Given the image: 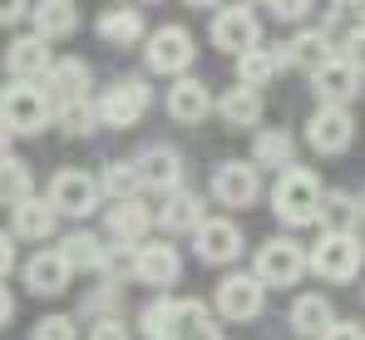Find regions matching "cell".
<instances>
[{
  "label": "cell",
  "mask_w": 365,
  "mask_h": 340,
  "mask_svg": "<svg viewBox=\"0 0 365 340\" xmlns=\"http://www.w3.org/2000/svg\"><path fill=\"white\" fill-rule=\"evenodd\" d=\"M10 138H15V133H10V128H5V123H0V158H5V153H10Z\"/></svg>",
  "instance_id": "cell-45"
},
{
  "label": "cell",
  "mask_w": 365,
  "mask_h": 340,
  "mask_svg": "<svg viewBox=\"0 0 365 340\" xmlns=\"http://www.w3.org/2000/svg\"><path fill=\"white\" fill-rule=\"evenodd\" d=\"M331 321H336V306H331V296H321V291H302V296L292 301V316H287V326L302 340H321V331H326Z\"/></svg>",
  "instance_id": "cell-25"
},
{
  "label": "cell",
  "mask_w": 365,
  "mask_h": 340,
  "mask_svg": "<svg viewBox=\"0 0 365 340\" xmlns=\"http://www.w3.org/2000/svg\"><path fill=\"white\" fill-rule=\"evenodd\" d=\"M50 123H60V133H69V138H94V128H99V109H94L89 94H79V99L55 104V109H50Z\"/></svg>",
  "instance_id": "cell-31"
},
{
  "label": "cell",
  "mask_w": 365,
  "mask_h": 340,
  "mask_svg": "<svg viewBox=\"0 0 365 340\" xmlns=\"http://www.w3.org/2000/svg\"><path fill=\"white\" fill-rule=\"evenodd\" d=\"M262 306H267V286L257 282L252 272H227V277L217 282V316H222V321H232V326L257 321Z\"/></svg>",
  "instance_id": "cell-11"
},
{
  "label": "cell",
  "mask_w": 365,
  "mask_h": 340,
  "mask_svg": "<svg viewBox=\"0 0 365 340\" xmlns=\"http://www.w3.org/2000/svg\"><path fill=\"white\" fill-rule=\"evenodd\" d=\"M153 222L163 227L168 237H192V227L202 222V197L192 192V187H173V192H163V207L153 212Z\"/></svg>",
  "instance_id": "cell-23"
},
{
  "label": "cell",
  "mask_w": 365,
  "mask_h": 340,
  "mask_svg": "<svg viewBox=\"0 0 365 340\" xmlns=\"http://www.w3.org/2000/svg\"><path fill=\"white\" fill-rule=\"evenodd\" d=\"M356 138V118L346 104H316V113L306 118V143L321 153V158H341Z\"/></svg>",
  "instance_id": "cell-9"
},
{
  "label": "cell",
  "mask_w": 365,
  "mask_h": 340,
  "mask_svg": "<svg viewBox=\"0 0 365 340\" xmlns=\"http://www.w3.org/2000/svg\"><path fill=\"white\" fill-rule=\"evenodd\" d=\"M30 20H35L30 35H40L45 45H55V40H69L79 30V5L74 0H35L30 5Z\"/></svg>",
  "instance_id": "cell-22"
},
{
  "label": "cell",
  "mask_w": 365,
  "mask_h": 340,
  "mask_svg": "<svg viewBox=\"0 0 365 340\" xmlns=\"http://www.w3.org/2000/svg\"><path fill=\"white\" fill-rule=\"evenodd\" d=\"M138 5H158V0H138Z\"/></svg>",
  "instance_id": "cell-48"
},
{
  "label": "cell",
  "mask_w": 365,
  "mask_h": 340,
  "mask_svg": "<svg viewBox=\"0 0 365 340\" xmlns=\"http://www.w3.org/2000/svg\"><path fill=\"white\" fill-rule=\"evenodd\" d=\"M331 5H336V10H361L365 0H331Z\"/></svg>",
  "instance_id": "cell-46"
},
{
  "label": "cell",
  "mask_w": 365,
  "mask_h": 340,
  "mask_svg": "<svg viewBox=\"0 0 365 340\" xmlns=\"http://www.w3.org/2000/svg\"><path fill=\"white\" fill-rule=\"evenodd\" d=\"M287 50V64H302V69H316L321 59L336 55V45H331V35L326 30H302L292 45H282Z\"/></svg>",
  "instance_id": "cell-34"
},
{
  "label": "cell",
  "mask_w": 365,
  "mask_h": 340,
  "mask_svg": "<svg viewBox=\"0 0 365 340\" xmlns=\"http://www.w3.org/2000/svg\"><path fill=\"white\" fill-rule=\"evenodd\" d=\"M30 340H79V321L74 316H45V321H35Z\"/></svg>",
  "instance_id": "cell-37"
},
{
  "label": "cell",
  "mask_w": 365,
  "mask_h": 340,
  "mask_svg": "<svg viewBox=\"0 0 365 340\" xmlns=\"http://www.w3.org/2000/svg\"><path fill=\"white\" fill-rule=\"evenodd\" d=\"M89 84H94V74H89V64L74 55L55 59L50 69H45V79H40V89L50 94V104H64V99H79V94H89Z\"/></svg>",
  "instance_id": "cell-21"
},
{
  "label": "cell",
  "mask_w": 365,
  "mask_h": 340,
  "mask_svg": "<svg viewBox=\"0 0 365 340\" xmlns=\"http://www.w3.org/2000/svg\"><path fill=\"white\" fill-rule=\"evenodd\" d=\"M99 192H104L109 202H119V197H138L133 158H123V163H104V172H99Z\"/></svg>",
  "instance_id": "cell-35"
},
{
  "label": "cell",
  "mask_w": 365,
  "mask_h": 340,
  "mask_svg": "<svg viewBox=\"0 0 365 340\" xmlns=\"http://www.w3.org/2000/svg\"><path fill=\"white\" fill-rule=\"evenodd\" d=\"M187 5H192V10H202V5H222V0H187Z\"/></svg>",
  "instance_id": "cell-47"
},
{
  "label": "cell",
  "mask_w": 365,
  "mask_h": 340,
  "mask_svg": "<svg viewBox=\"0 0 365 340\" xmlns=\"http://www.w3.org/2000/svg\"><path fill=\"white\" fill-rule=\"evenodd\" d=\"M30 15V0H0V25H20Z\"/></svg>",
  "instance_id": "cell-42"
},
{
  "label": "cell",
  "mask_w": 365,
  "mask_h": 340,
  "mask_svg": "<svg viewBox=\"0 0 365 340\" xmlns=\"http://www.w3.org/2000/svg\"><path fill=\"white\" fill-rule=\"evenodd\" d=\"M321 340H365V331H361V321H331L321 331Z\"/></svg>",
  "instance_id": "cell-41"
},
{
  "label": "cell",
  "mask_w": 365,
  "mask_h": 340,
  "mask_svg": "<svg viewBox=\"0 0 365 340\" xmlns=\"http://www.w3.org/2000/svg\"><path fill=\"white\" fill-rule=\"evenodd\" d=\"M25 291H35V296H64L69 291V262H64L60 247H45V252H35L30 262H25Z\"/></svg>",
  "instance_id": "cell-17"
},
{
  "label": "cell",
  "mask_w": 365,
  "mask_h": 340,
  "mask_svg": "<svg viewBox=\"0 0 365 340\" xmlns=\"http://www.w3.org/2000/svg\"><path fill=\"white\" fill-rule=\"evenodd\" d=\"M163 109H168L173 123H202L212 113V89L202 79H192V74H178L168 84V94H163Z\"/></svg>",
  "instance_id": "cell-16"
},
{
  "label": "cell",
  "mask_w": 365,
  "mask_h": 340,
  "mask_svg": "<svg viewBox=\"0 0 365 340\" xmlns=\"http://www.w3.org/2000/svg\"><path fill=\"white\" fill-rule=\"evenodd\" d=\"M50 64H55V55H50V45H45L40 35H15L10 50H5V69H10V79H20V84H40Z\"/></svg>",
  "instance_id": "cell-19"
},
{
  "label": "cell",
  "mask_w": 365,
  "mask_h": 340,
  "mask_svg": "<svg viewBox=\"0 0 365 340\" xmlns=\"http://www.w3.org/2000/svg\"><path fill=\"white\" fill-rule=\"evenodd\" d=\"M55 227H60V212H55L45 197H35V192L10 207V237H15V242H50Z\"/></svg>",
  "instance_id": "cell-20"
},
{
  "label": "cell",
  "mask_w": 365,
  "mask_h": 340,
  "mask_svg": "<svg viewBox=\"0 0 365 340\" xmlns=\"http://www.w3.org/2000/svg\"><path fill=\"white\" fill-rule=\"evenodd\" d=\"M94 30H99L104 45L128 50V45L143 40V15H138V5H114V10H104V15L94 20Z\"/></svg>",
  "instance_id": "cell-27"
},
{
  "label": "cell",
  "mask_w": 365,
  "mask_h": 340,
  "mask_svg": "<svg viewBox=\"0 0 365 340\" xmlns=\"http://www.w3.org/2000/svg\"><path fill=\"white\" fill-rule=\"evenodd\" d=\"M89 340H133V331L123 326V316H99L89 326Z\"/></svg>",
  "instance_id": "cell-40"
},
{
  "label": "cell",
  "mask_w": 365,
  "mask_h": 340,
  "mask_svg": "<svg viewBox=\"0 0 365 340\" xmlns=\"http://www.w3.org/2000/svg\"><path fill=\"white\" fill-rule=\"evenodd\" d=\"M138 331L148 340H168L173 336V301H168V296H153V301L138 311Z\"/></svg>",
  "instance_id": "cell-36"
},
{
  "label": "cell",
  "mask_w": 365,
  "mask_h": 340,
  "mask_svg": "<svg viewBox=\"0 0 365 340\" xmlns=\"http://www.w3.org/2000/svg\"><path fill=\"white\" fill-rule=\"evenodd\" d=\"M10 316H15V296H10L5 282H0V326H10Z\"/></svg>",
  "instance_id": "cell-44"
},
{
  "label": "cell",
  "mask_w": 365,
  "mask_h": 340,
  "mask_svg": "<svg viewBox=\"0 0 365 340\" xmlns=\"http://www.w3.org/2000/svg\"><path fill=\"white\" fill-rule=\"evenodd\" d=\"M192 59H197V40H192V30H182V25H163V30H153V35L143 40V64H148L153 74L178 79V74L192 69Z\"/></svg>",
  "instance_id": "cell-5"
},
{
  "label": "cell",
  "mask_w": 365,
  "mask_h": 340,
  "mask_svg": "<svg viewBox=\"0 0 365 340\" xmlns=\"http://www.w3.org/2000/svg\"><path fill=\"white\" fill-rule=\"evenodd\" d=\"M212 45L222 50V55H242L252 45H262V20L252 15V5H222L217 15H212Z\"/></svg>",
  "instance_id": "cell-13"
},
{
  "label": "cell",
  "mask_w": 365,
  "mask_h": 340,
  "mask_svg": "<svg viewBox=\"0 0 365 340\" xmlns=\"http://www.w3.org/2000/svg\"><path fill=\"white\" fill-rule=\"evenodd\" d=\"M242 5H252V0H242Z\"/></svg>",
  "instance_id": "cell-50"
},
{
  "label": "cell",
  "mask_w": 365,
  "mask_h": 340,
  "mask_svg": "<svg viewBox=\"0 0 365 340\" xmlns=\"http://www.w3.org/2000/svg\"><path fill=\"white\" fill-rule=\"evenodd\" d=\"M252 163L267 172H282L297 163V138L287 133V128H262L257 138H252Z\"/></svg>",
  "instance_id": "cell-28"
},
{
  "label": "cell",
  "mask_w": 365,
  "mask_h": 340,
  "mask_svg": "<svg viewBox=\"0 0 365 340\" xmlns=\"http://www.w3.org/2000/svg\"><path fill=\"white\" fill-rule=\"evenodd\" d=\"M128 277L143 282V286H158V291L178 286V277H182L178 247L163 242V237H143L138 247H128Z\"/></svg>",
  "instance_id": "cell-3"
},
{
  "label": "cell",
  "mask_w": 365,
  "mask_h": 340,
  "mask_svg": "<svg viewBox=\"0 0 365 340\" xmlns=\"http://www.w3.org/2000/svg\"><path fill=\"white\" fill-rule=\"evenodd\" d=\"M10 272H15V237L0 227V282H5Z\"/></svg>",
  "instance_id": "cell-43"
},
{
  "label": "cell",
  "mask_w": 365,
  "mask_h": 340,
  "mask_svg": "<svg viewBox=\"0 0 365 340\" xmlns=\"http://www.w3.org/2000/svg\"><path fill=\"white\" fill-rule=\"evenodd\" d=\"M148 227H153V207H148L143 197H119V202H109V212H104V232H109L114 247H138V242L148 237Z\"/></svg>",
  "instance_id": "cell-15"
},
{
  "label": "cell",
  "mask_w": 365,
  "mask_h": 340,
  "mask_svg": "<svg viewBox=\"0 0 365 340\" xmlns=\"http://www.w3.org/2000/svg\"><path fill=\"white\" fill-rule=\"evenodd\" d=\"M212 109L222 113L227 128H257V123H262V89L232 84L227 94H212Z\"/></svg>",
  "instance_id": "cell-26"
},
{
  "label": "cell",
  "mask_w": 365,
  "mask_h": 340,
  "mask_svg": "<svg viewBox=\"0 0 365 340\" xmlns=\"http://www.w3.org/2000/svg\"><path fill=\"white\" fill-rule=\"evenodd\" d=\"M365 267V242L356 232H321L316 247H306V272H316L321 282L346 286L356 282Z\"/></svg>",
  "instance_id": "cell-1"
},
{
  "label": "cell",
  "mask_w": 365,
  "mask_h": 340,
  "mask_svg": "<svg viewBox=\"0 0 365 340\" xmlns=\"http://www.w3.org/2000/svg\"><path fill=\"white\" fill-rule=\"evenodd\" d=\"M99 177L94 172H84V168H60L55 177H50V192H45V202L60 212V217H89L94 207H99Z\"/></svg>",
  "instance_id": "cell-6"
},
{
  "label": "cell",
  "mask_w": 365,
  "mask_h": 340,
  "mask_svg": "<svg viewBox=\"0 0 365 340\" xmlns=\"http://www.w3.org/2000/svg\"><path fill=\"white\" fill-rule=\"evenodd\" d=\"M168 340H222V326L202 301H173V336Z\"/></svg>",
  "instance_id": "cell-29"
},
{
  "label": "cell",
  "mask_w": 365,
  "mask_h": 340,
  "mask_svg": "<svg viewBox=\"0 0 365 340\" xmlns=\"http://www.w3.org/2000/svg\"><path fill=\"white\" fill-rule=\"evenodd\" d=\"M316 207H321V177L302 163L277 172V187H272V212L277 222L287 227H311L316 222Z\"/></svg>",
  "instance_id": "cell-2"
},
{
  "label": "cell",
  "mask_w": 365,
  "mask_h": 340,
  "mask_svg": "<svg viewBox=\"0 0 365 340\" xmlns=\"http://www.w3.org/2000/svg\"><path fill=\"white\" fill-rule=\"evenodd\" d=\"M133 172H138V192H173L182 187V153L168 148V143H148L138 158H133Z\"/></svg>",
  "instance_id": "cell-14"
},
{
  "label": "cell",
  "mask_w": 365,
  "mask_h": 340,
  "mask_svg": "<svg viewBox=\"0 0 365 340\" xmlns=\"http://www.w3.org/2000/svg\"><path fill=\"white\" fill-rule=\"evenodd\" d=\"M267 5H272V15H277L282 25H302L306 15H311V5H316V0H267Z\"/></svg>",
  "instance_id": "cell-39"
},
{
  "label": "cell",
  "mask_w": 365,
  "mask_h": 340,
  "mask_svg": "<svg viewBox=\"0 0 365 340\" xmlns=\"http://www.w3.org/2000/svg\"><path fill=\"white\" fill-rule=\"evenodd\" d=\"M361 25H365V5H361Z\"/></svg>",
  "instance_id": "cell-49"
},
{
  "label": "cell",
  "mask_w": 365,
  "mask_h": 340,
  "mask_svg": "<svg viewBox=\"0 0 365 340\" xmlns=\"http://www.w3.org/2000/svg\"><path fill=\"white\" fill-rule=\"evenodd\" d=\"M64 262H69V272H104V262H109V247H104V237H94L89 227H79V232H69L60 242Z\"/></svg>",
  "instance_id": "cell-30"
},
{
  "label": "cell",
  "mask_w": 365,
  "mask_h": 340,
  "mask_svg": "<svg viewBox=\"0 0 365 340\" xmlns=\"http://www.w3.org/2000/svg\"><path fill=\"white\" fill-rule=\"evenodd\" d=\"M252 277L262 286H297L306 277V247L297 237H272V242H262Z\"/></svg>",
  "instance_id": "cell-8"
},
{
  "label": "cell",
  "mask_w": 365,
  "mask_h": 340,
  "mask_svg": "<svg viewBox=\"0 0 365 340\" xmlns=\"http://www.w3.org/2000/svg\"><path fill=\"white\" fill-rule=\"evenodd\" d=\"M282 69H287V50H282V45H252V50L237 55V84L267 89Z\"/></svg>",
  "instance_id": "cell-24"
},
{
  "label": "cell",
  "mask_w": 365,
  "mask_h": 340,
  "mask_svg": "<svg viewBox=\"0 0 365 340\" xmlns=\"http://www.w3.org/2000/svg\"><path fill=\"white\" fill-rule=\"evenodd\" d=\"M153 104V94H148V84L143 79H114L99 99H94V109H99V123L104 128H133L143 113Z\"/></svg>",
  "instance_id": "cell-7"
},
{
  "label": "cell",
  "mask_w": 365,
  "mask_h": 340,
  "mask_svg": "<svg viewBox=\"0 0 365 340\" xmlns=\"http://www.w3.org/2000/svg\"><path fill=\"white\" fill-rule=\"evenodd\" d=\"M50 94L40 89V84H10V89H0V123L10 128V133H45V123H50Z\"/></svg>",
  "instance_id": "cell-4"
},
{
  "label": "cell",
  "mask_w": 365,
  "mask_h": 340,
  "mask_svg": "<svg viewBox=\"0 0 365 340\" xmlns=\"http://www.w3.org/2000/svg\"><path fill=\"white\" fill-rule=\"evenodd\" d=\"M30 192H35V172H30V163L15 158V153H5V158H0V207L10 212V207L25 202Z\"/></svg>",
  "instance_id": "cell-33"
},
{
  "label": "cell",
  "mask_w": 365,
  "mask_h": 340,
  "mask_svg": "<svg viewBox=\"0 0 365 340\" xmlns=\"http://www.w3.org/2000/svg\"><path fill=\"white\" fill-rule=\"evenodd\" d=\"M316 222H321V232H356V222H361V197L356 192H321Z\"/></svg>",
  "instance_id": "cell-32"
},
{
  "label": "cell",
  "mask_w": 365,
  "mask_h": 340,
  "mask_svg": "<svg viewBox=\"0 0 365 340\" xmlns=\"http://www.w3.org/2000/svg\"><path fill=\"white\" fill-rule=\"evenodd\" d=\"M336 55H341V59H346V64H351V69H356V74L365 79V25L346 30V40L336 45Z\"/></svg>",
  "instance_id": "cell-38"
},
{
  "label": "cell",
  "mask_w": 365,
  "mask_h": 340,
  "mask_svg": "<svg viewBox=\"0 0 365 340\" xmlns=\"http://www.w3.org/2000/svg\"><path fill=\"white\" fill-rule=\"evenodd\" d=\"M311 89H316L321 104H351L356 89H361V74H356L341 55H331V59H321V64L311 69Z\"/></svg>",
  "instance_id": "cell-18"
},
{
  "label": "cell",
  "mask_w": 365,
  "mask_h": 340,
  "mask_svg": "<svg viewBox=\"0 0 365 340\" xmlns=\"http://www.w3.org/2000/svg\"><path fill=\"white\" fill-rule=\"evenodd\" d=\"M192 257L202 267H232L242 257V227L232 217H202L192 227Z\"/></svg>",
  "instance_id": "cell-10"
},
{
  "label": "cell",
  "mask_w": 365,
  "mask_h": 340,
  "mask_svg": "<svg viewBox=\"0 0 365 340\" xmlns=\"http://www.w3.org/2000/svg\"><path fill=\"white\" fill-rule=\"evenodd\" d=\"M212 197L222 202V207H232V212H242L252 207L257 197H262V168L252 163V158H227V163H217L212 172Z\"/></svg>",
  "instance_id": "cell-12"
}]
</instances>
